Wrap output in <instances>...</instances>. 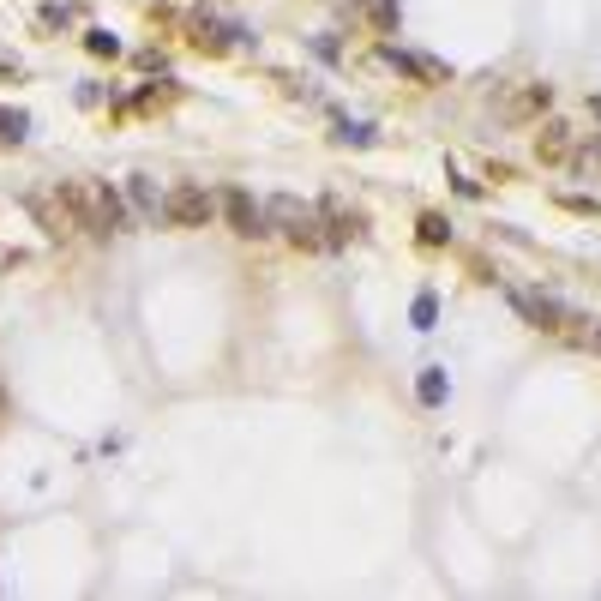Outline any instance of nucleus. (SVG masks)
Here are the masks:
<instances>
[{"instance_id": "8", "label": "nucleus", "mask_w": 601, "mask_h": 601, "mask_svg": "<svg viewBox=\"0 0 601 601\" xmlns=\"http://www.w3.org/2000/svg\"><path fill=\"white\" fill-rule=\"evenodd\" d=\"M319 222H325V240L331 247H343V240H355L361 235V211H349V205H319Z\"/></svg>"}, {"instance_id": "2", "label": "nucleus", "mask_w": 601, "mask_h": 601, "mask_svg": "<svg viewBox=\"0 0 601 601\" xmlns=\"http://www.w3.org/2000/svg\"><path fill=\"white\" fill-rule=\"evenodd\" d=\"M265 222L271 229H283V235L295 240V247H325V222H319V211L307 199H295V193H277V199L265 205Z\"/></svg>"}, {"instance_id": "4", "label": "nucleus", "mask_w": 601, "mask_h": 601, "mask_svg": "<svg viewBox=\"0 0 601 601\" xmlns=\"http://www.w3.org/2000/svg\"><path fill=\"white\" fill-rule=\"evenodd\" d=\"M222 217H229V229L235 235H271V222H265V205H253V193H240V187H229L222 193Z\"/></svg>"}, {"instance_id": "17", "label": "nucleus", "mask_w": 601, "mask_h": 601, "mask_svg": "<svg viewBox=\"0 0 601 601\" xmlns=\"http://www.w3.org/2000/svg\"><path fill=\"white\" fill-rule=\"evenodd\" d=\"M589 115H601V97H589Z\"/></svg>"}, {"instance_id": "12", "label": "nucleus", "mask_w": 601, "mask_h": 601, "mask_svg": "<svg viewBox=\"0 0 601 601\" xmlns=\"http://www.w3.org/2000/svg\"><path fill=\"white\" fill-rule=\"evenodd\" d=\"M421 240H427V247H440V240H451V222L427 211V217H421Z\"/></svg>"}, {"instance_id": "18", "label": "nucleus", "mask_w": 601, "mask_h": 601, "mask_svg": "<svg viewBox=\"0 0 601 601\" xmlns=\"http://www.w3.org/2000/svg\"><path fill=\"white\" fill-rule=\"evenodd\" d=\"M596 349H601V331H596Z\"/></svg>"}, {"instance_id": "1", "label": "nucleus", "mask_w": 601, "mask_h": 601, "mask_svg": "<svg viewBox=\"0 0 601 601\" xmlns=\"http://www.w3.org/2000/svg\"><path fill=\"white\" fill-rule=\"evenodd\" d=\"M60 193H66V205H73L84 235H126V205H120L115 187H102V180H66Z\"/></svg>"}, {"instance_id": "9", "label": "nucleus", "mask_w": 601, "mask_h": 601, "mask_svg": "<svg viewBox=\"0 0 601 601\" xmlns=\"http://www.w3.org/2000/svg\"><path fill=\"white\" fill-rule=\"evenodd\" d=\"M361 19L391 37V30H397V0H361Z\"/></svg>"}, {"instance_id": "10", "label": "nucleus", "mask_w": 601, "mask_h": 601, "mask_svg": "<svg viewBox=\"0 0 601 601\" xmlns=\"http://www.w3.org/2000/svg\"><path fill=\"white\" fill-rule=\"evenodd\" d=\"M126 193H133V205H139V217H162V199L151 193V180H133Z\"/></svg>"}, {"instance_id": "15", "label": "nucleus", "mask_w": 601, "mask_h": 601, "mask_svg": "<svg viewBox=\"0 0 601 601\" xmlns=\"http://www.w3.org/2000/svg\"><path fill=\"white\" fill-rule=\"evenodd\" d=\"M337 139H343V144H373V126H367V120H343Z\"/></svg>"}, {"instance_id": "14", "label": "nucleus", "mask_w": 601, "mask_h": 601, "mask_svg": "<svg viewBox=\"0 0 601 601\" xmlns=\"http://www.w3.org/2000/svg\"><path fill=\"white\" fill-rule=\"evenodd\" d=\"M433 319H440V300L421 289V295H415V325H421V331H433Z\"/></svg>"}, {"instance_id": "16", "label": "nucleus", "mask_w": 601, "mask_h": 601, "mask_svg": "<svg viewBox=\"0 0 601 601\" xmlns=\"http://www.w3.org/2000/svg\"><path fill=\"white\" fill-rule=\"evenodd\" d=\"M84 48H91V55H109V60L120 55V42L109 37V30H91V37H84Z\"/></svg>"}, {"instance_id": "11", "label": "nucleus", "mask_w": 601, "mask_h": 601, "mask_svg": "<svg viewBox=\"0 0 601 601\" xmlns=\"http://www.w3.org/2000/svg\"><path fill=\"white\" fill-rule=\"evenodd\" d=\"M24 126H30V115H19V109H0V139H6V144H19Z\"/></svg>"}, {"instance_id": "5", "label": "nucleus", "mask_w": 601, "mask_h": 601, "mask_svg": "<svg viewBox=\"0 0 601 601\" xmlns=\"http://www.w3.org/2000/svg\"><path fill=\"white\" fill-rule=\"evenodd\" d=\"M30 217L42 222V235H55V240H66L73 229H79V217H73L66 193H30Z\"/></svg>"}, {"instance_id": "3", "label": "nucleus", "mask_w": 601, "mask_h": 601, "mask_svg": "<svg viewBox=\"0 0 601 601\" xmlns=\"http://www.w3.org/2000/svg\"><path fill=\"white\" fill-rule=\"evenodd\" d=\"M211 211H217V199L205 193L199 180H180L175 193L162 199V217L175 222V229H205V222H211Z\"/></svg>"}, {"instance_id": "6", "label": "nucleus", "mask_w": 601, "mask_h": 601, "mask_svg": "<svg viewBox=\"0 0 601 601\" xmlns=\"http://www.w3.org/2000/svg\"><path fill=\"white\" fill-rule=\"evenodd\" d=\"M547 102H553V91H547V84H523L518 97L500 102V120H505V126H523V120H536Z\"/></svg>"}, {"instance_id": "7", "label": "nucleus", "mask_w": 601, "mask_h": 601, "mask_svg": "<svg viewBox=\"0 0 601 601\" xmlns=\"http://www.w3.org/2000/svg\"><path fill=\"white\" fill-rule=\"evenodd\" d=\"M571 151H578V133L565 126V120H547L536 133V157L541 162H571Z\"/></svg>"}, {"instance_id": "13", "label": "nucleus", "mask_w": 601, "mask_h": 601, "mask_svg": "<svg viewBox=\"0 0 601 601\" xmlns=\"http://www.w3.org/2000/svg\"><path fill=\"white\" fill-rule=\"evenodd\" d=\"M421 403H445V373H440V367H427V373H421Z\"/></svg>"}]
</instances>
